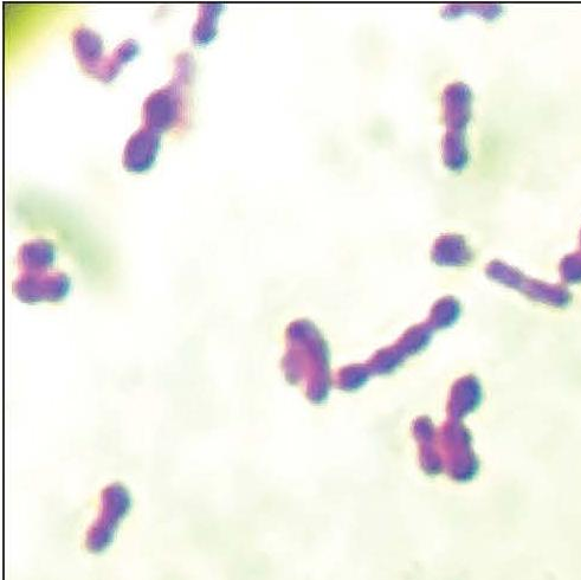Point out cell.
Returning a JSON list of instances; mask_svg holds the SVG:
<instances>
[{
  "mask_svg": "<svg viewBox=\"0 0 581 580\" xmlns=\"http://www.w3.org/2000/svg\"><path fill=\"white\" fill-rule=\"evenodd\" d=\"M191 58L183 55L178 61L176 77L169 85L157 90L147 99L144 106V118L147 127L158 132L171 130L183 121L186 109L189 108V90L191 86Z\"/></svg>",
  "mask_w": 581,
  "mask_h": 580,
  "instance_id": "6da1fadb",
  "label": "cell"
},
{
  "mask_svg": "<svg viewBox=\"0 0 581 580\" xmlns=\"http://www.w3.org/2000/svg\"><path fill=\"white\" fill-rule=\"evenodd\" d=\"M160 147V133L153 128H141L129 139L124 153L125 169L131 172H144L150 169Z\"/></svg>",
  "mask_w": 581,
  "mask_h": 580,
  "instance_id": "7a4b0ae2",
  "label": "cell"
},
{
  "mask_svg": "<svg viewBox=\"0 0 581 580\" xmlns=\"http://www.w3.org/2000/svg\"><path fill=\"white\" fill-rule=\"evenodd\" d=\"M223 5L200 6L199 19L193 29V41L202 45L210 43L217 34L218 18L223 10Z\"/></svg>",
  "mask_w": 581,
  "mask_h": 580,
  "instance_id": "3957f363",
  "label": "cell"
}]
</instances>
